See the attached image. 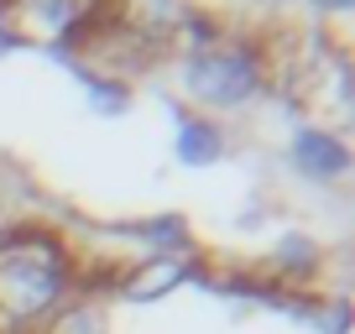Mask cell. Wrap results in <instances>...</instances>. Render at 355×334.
I'll return each instance as SVG.
<instances>
[{"label": "cell", "instance_id": "obj_3", "mask_svg": "<svg viewBox=\"0 0 355 334\" xmlns=\"http://www.w3.org/2000/svg\"><path fill=\"white\" fill-rule=\"evenodd\" d=\"M193 272H199V256H193V251H152V256H141L131 272H121V298L152 303V298H162V292H173L178 282H189Z\"/></svg>", "mask_w": 355, "mask_h": 334}, {"label": "cell", "instance_id": "obj_6", "mask_svg": "<svg viewBox=\"0 0 355 334\" xmlns=\"http://www.w3.org/2000/svg\"><path fill=\"white\" fill-rule=\"evenodd\" d=\"M225 157V131L214 121H199V115H183L178 121V162L189 167H209Z\"/></svg>", "mask_w": 355, "mask_h": 334}, {"label": "cell", "instance_id": "obj_2", "mask_svg": "<svg viewBox=\"0 0 355 334\" xmlns=\"http://www.w3.org/2000/svg\"><path fill=\"white\" fill-rule=\"evenodd\" d=\"M266 84V63L256 47H235V42H209L199 53L183 58V94L214 110H235L251 105Z\"/></svg>", "mask_w": 355, "mask_h": 334}, {"label": "cell", "instance_id": "obj_5", "mask_svg": "<svg viewBox=\"0 0 355 334\" xmlns=\"http://www.w3.org/2000/svg\"><path fill=\"white\" fill-rule=\"evenodd\" d=\"M293 162L309 178H345L350 173V146H345V136L324 131V125H303L293 136Z\"/></svg>", "mask_w": 355, "mask_h": 334}, {"label": "cell", "instance_id": "obj_10", "mask_svg": "<svg viewBox=\"0 0 355 334\" xmlns=\"http://www.w3.org/2000/svg\"><path fill=\"white\" fill-rule=\"evenodd\" d=\"M313 6H319V11H334V16L350 11V0H313Z\"/></svg>", "mask_w": 355, "mask_h": 334}, {"label": "cell", "instance_id": "obj_8", "mask_svg": "<svg viewBox=\"0 0 355 334\" xmlns=\"http://www.w3.org/2000/svg\"><path fill=\"white\" fill-rule=\"evenodd\" d=\"M47 334H110V324H105L100 303H68V308L53 319Z\"/></svg>", "mask_w": 355, "mask_h": 334}, {"label": "cell", "instance_id": "obj_9", "mask_svg": "<svg viewBox=\"0 0 355 334\" xmlns=\"http://www.w3.org/2000/svg\"><path fill=\"white\" fill-rule=\"evenodd\" d=\"M89 100H94V110H125L131 94L121 78H89Z\"/></svg>", "mask_w": 355, "mask_h": 334}, {"label": "cell", "instance_id": "obj_7", "mask_svg": "<svg viewBox=\"0 0 355 334\" xmlns=\"http://www.w3.org/2000/svg\"><path fill=\"white\" fill-rule=\"evenodd\" d=\"M272 256H277V272H282V277H313V272H319V261H324L319 245H313L309 235H282Z\"/></svg>", "mask_w": 355, "mask_h": 334}, {"label": "cell", "instance_id": "obj_4", "mask_svg": "<svg viewBox=\"0 0 355 334\" xmlns=\"http://www.w3.org/2000/svg\"><path fill=\"white\" fill-rule=\"evenodd\" d=\"M105 6H110V0H16L21 21L32 26V32L53 37V42H73Z\"/></svg>", "mask_w": 355, "mask_h": 334}, {"label": "cell", "instance_id": "obj_1", "mask_svg": "<svg viewBox=\"0 0 355 334\" xmlns=\"http://www.w3.org/2000/svg\"><path fill=\"white\" fill-rule=\"evenodd\" d=\"M68 272H73V256L58 235L16 230L0 245V319L11 329H26V324L58 313L68 292Z\"/></svg>", "mask_w": 355, "mask_h": 334}]
</instances>
